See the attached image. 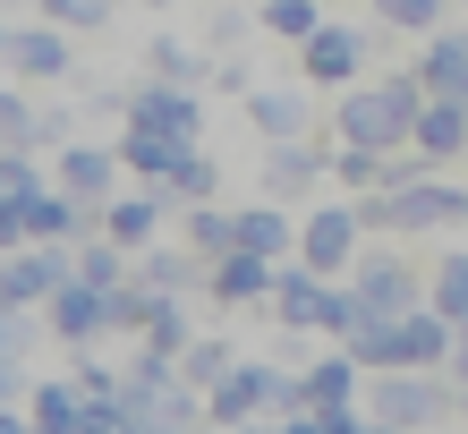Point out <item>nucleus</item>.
<instances>
[{
	"label": "nucleus",
	"instance_id": "nucleus-1",
	"mask_svg": "<svg viewBox=\"0 0 468 434\" xmlns=\"http://www.w3.org/2000/svg\"><path fill=\"white\" fill-rule=\"evenodd\" d=\"M418 102H426V94H418V77H409V69L357 77V86H341V111H333L324 137H333V145H375V153H392V145H409Z\"/></svg>",
	"mask_w": 468,
	"mask_h": 434
},
{
	"label": "nucleus",
	"instance_id": "nucleus-2",
	"mask_svg": "<svg viewBox=\"0 0 468 434\" xmlns=\"http://www.w3.org/2000/svg\"><path fill=\"white\" fill-rule=\"evenodd\" d=\"M357 409L375 426H400V434H452V375L443 366H383L357 384Z\"/></svg>",
	"mask_w": 468,
	"mask_h": 434
},
{
	"label": "nucleus",
	"instance_id": "nucleus-3",
	"mask_svg": "<svg viewBox=\"0 0 468 434\" xmlns=\"http://www.w3.org/2000/svg\"><path fill=\"white\" fill-rule=\"evenodd\" d=\"M383 238H468V187L452 171H418L409 187H383Z\"/></svg>",
	"mask_w": 468,
	"mask_h": 434
},
{
	"label": "nucleus",
	"instance_id": "nucleus-4",
	"mask_svg": "<svg viewBox=\"0 0 468 434\" xmlns=\"http://www.w3.org/2000/svg\"><path fill=\"white\" fill-rule=\"evenodd\" d=\"M197 409H205V426L222 434V426H239V418H282L290 409V366H272V358H230V375H213V384L197 392Z\"/></svg>",
	"mask_w": 468,
	"mask_h": 434
},
{
	"label": "nucleus",
	"instance_id": "nucleus-5",
	"mask_svg": "<svg viewBox=\"0 0 468 434\" xmlns=\"http://www.w3.org/2000/svg\"><path fill=\"white\" fill-rule=\"evenodd\" d=\"M349 298L367 315H409V307H426V264H409L400 256V238H367V248L349 256Z\"/></svg>",
	"mask_w": 468,
	"mask_h": 434
},
{
	"label": "nucleus",
	"instance_id": "nucleus-6",
	"mask_svg": "<svg viewBox=\"0 0 468 434\" xmlns=\"http://www.w3.org/2000/svg\"><path fill=\"white\" fill-rule=\"evenodd\" d=\"M357 248H367V238H357V222H349V205H341V196H315V205H298L290 264H307L315 281H341Z\"/></svg>",
	"mask_w": 468,
	"mask_h": 434
},
{
	"label": "nucleus",
	"instance_id": "nucleus-7",
	"mask_svg": "<svg viewBox=\"0 0 468 434\" xmlns=\"http://www.w3.org/2000/svg\"><path fill=\"white\" fill-rule=\"evenodd\" d=\"M333 171V137L324 128H307V137H282V145H264V171H256V196H272V205H307V196H324V179Z\"/></svg>",
	"mask_w": 468,
	"mask_h": 434
},
{
	"label": "nucleus",
	"instance_id": "nucleus-8",
	"mask_svg": "<svg viewBox=\"0 0 468 434\" xmlns=\"http://www.w3.org/2000/svg\"><path fill=\"white\" fill-rule=\"evenodd\" d=\"M367 60H375V26H341V17H324L315 35L298 43V69H307V86H324V94L357 86V77H367Z\"/></svg>",
	"mask_w": 468,
	"mask_h": 434
},
{
	"label": "nucleus",
	"instance_id": "nucleus-9",
	"mask_svg": "<svg viewBox=\"0 0 468 434\" xmlns=\"http://www.w3.org/2000/svg\"><path fill=\"white\" fill-rule=\"evenodd\" d=\"M43 179L60 187V196H77V205H102V196H120V153H112V137H69L60 153H43Z\"/></svg>",
	"mask_w": 468,
	"mask_h": 434
},
{
	"label": "nucleus",
	"instance_id": "nucleus-10",
	"mask_svg": "<svg viewBox=\"0 0 468 434\" xmlns=\"http://www.w3.org/2000/svg\"><path fill=\"white\" fill-rule=\"evenodd\" d=\"M60 281H69V248H51V238H17L0 256V307H17V315H35Z\"/></svg>",
	"mask_w": 468,
	"mask_h": 434
},
{
	"label": "nucleus",
	"instance_id": "nucleus-11",
	"mask_svg": "<svg viewBox=\"0 0 468 434\" xmlns=\"http://www.w3.org/2000/svg\"><path fill=\"white\" fill-rule=\"evenodd\" d=\"M35 323H43V341H60V349H102L112 341V307H102V290H86V281H60L35 307Z\"/></svg>",
	"mask_w": 468,
	"mask_h": 434
},
{
	"label": "nucleus",
	"instance_id": "nucleus-12",
	"mask_svg": "<svg viewBox=\"0 0 468 434\" xmlns=\"http://www.w3.org/2000/svg\"><path fill=\"white\" fill-rule=\"evenodd\" d=\"M77 35H60V26H9V43H0V77L9 86H60V77L77 69Z\"/></svg>",
	"mask_w": 468,
	"mask_h": 434
},
{
	"label": "nucleus",
	"instance_id": "nucleus-13",
	"mask_svg": "<svg viewBox=\"0 0 468 434\" xmlns=\"http://www.w3.org/2000/svg\"><path fill=\"white\" fill-rule=\"evenodd\" d=\"M357 384H367V375L349 366V349L315 341L307 358L290 366V409H357Z\"/></svg>",
	"mask_w": 468,
	"mask_h": 434
},
{
	"label": "nucleus",
	"instance_id": "nucleus-14",
	"mask_svg": "<svg viewBox=\"0 0 468 434\" xmlns=\"http://www.w3.org/2000/svg\"><path fill=\"white\" fill-rule=\"evenodd\" d=\"M128 128H154V137H171V145H205V102L197 94H179V86H128Z\"/></svg>",
	"mask_w": 468,
	"mask_h": 434
},
{
	"label": "nucleus",
	"instance_id": "nucleus-15",
	"mask_svg": "<svg viewBox=\"0 0 468 434\" xmlns=\"http://www.w3.org/2000/svg\"><path fill=\"white\" fill-rule=\"evenodd\" d=\"M94 230L112 238L120 256H136V248H154V238L171 230V205H162L154 187H120V196H102V205H94Z\"/></svg>",
	"mask_w": 468,
	"mask_h": 434
},
{
	"label": "nucleus",
	"instance_id": "nucleus-16",
	"mask_svg": "<svg viewBox=\"0 0 468 434\" xmlns=\"http://www.w3.org/2000/svg\"><path fill=\"white\" fill-rule=\"evenodd\" d=\"M426 51L409 60V77H418V94H434V102H468V26H434V35H418Z\"/></svg>",
	"mask_w": 468,
	"mask_h": 434
},
{
	"label": "nucleus",
	"instance_id": "nucleus-17",
	"mask_svg": "<svg viewBox=\"0 0 468 434\" xmlns=\"http://www.w3.org/2000/svg\"><path fill=\"white\" fill-rule=\"evenodd\" d=\"M128 281L136 290H154V298H205V256H187L171 230L154 238V248H136L128 256Z\"/></svg>",
	"mask_w": 468,
	"mask_h": 434
},
{
	"label": "nucleus",
	"instance_id": "nucleus-18",
	"mask_svg": "<svg viewBox=\"0 0 468 434\" xmlns=\"http://www.w3.org/2000/svg\"><path fill=\"white\" fill-rule=\"evenodd\" d=\"M409 153L426 162V171H452L468 153V102H418V120H409Z\"/></svg>",
	"mask_w": 468,
	"mask_h": 434
},
{
	"label": "nucleus",
	"instance_id": "nucleus-19",
	"mask_svg": "<svg viewBox=\"0 0 468 434\" xmlns=\"http://www.w3.org/2000/svg\"><path fill=\"white\" fill-rule=\"evenodd\" d=\"M290 230H298V213H290V205H272V196H247V205H230V248H239V256L282 264V256H290Z\"/></svg>",
	"mask_w": 468,
	"mask_h": 434
},
{
	"label": "nucleus",
	"instance_id": "nucleus-20",
	"mask_svg": "<svg viewBox=\"0 0 468 434\" xmlns=\"http://www.w3.org/2000/svg\"><path fill=\"white\" fill-rule=\"evenodd\" d=\"M239 102H247V128H256L264 145L307 137V128H315V102H307V86H247Z\"/></svg>",
	"mask_w": 468,
	"mask_h": 434
},
{
	"label": "nucleus",
	"instance_id": "nucleus-21",
	"mask_svg": "<svg viewBox=\"0 0 468 434\" xmlns=\"http://www.w3.org/2000/svg\"><path fill=\"white\" fill-rule=\"evenodd\" d=\"M264 290H272V264L264 256H213L205 264V298H213V307H222V315H247V307H264Z\"/></svg>",
	"mask_w": 468,
	"mask_h": 434
},
{
	"label": "nucleus",
	"instance_id": "nucleus-22",
	"mask_svg": "<svg viewBox=\"0 0 468 434\" xmlns=\"http://www.w3.org/2000/svg\"><path fill=\"white\" fill-rule=\"evenodd\" d=\"M17 409H26L35 434H77V426H86V392H77L69 375H26V400H17Z\"/></svg>",
	"mask_w": 468,
	"mask_h": 434
},
{
	"label": "nucleus",
	"instance_id": "nucleus-23",
	"mask_svg": "<svg viewBox=\"0 0 468 434\" xmlns=\"http://www.w3.org/2000/svg\"><path fill=\"white\" fill-rule=\"evenodd\" d=\"M426 307L443 323H468V238H434V256H426Z\"/></svg>",
	"mask_w": 468,
	"mask_h": 434
},
{
	"label": "nucleus",
	"instance_id": "nucleus-24",
	"mask_svg": "<svg viewBox=\"0 0 468 434\" xmlns=\"http://www.w3.org/2000/svg\"><path fill=\"white\" fill-rule=\"evenodd\" d=\"M26 238H51V248H77V238L94 230V205H77V196H60V187L43 179V196H26Z\"/></svg>",
	"mask_w": 468,
	"mask_h": 434
},
{
	"label": "nucleus",
	"instance_id": "nucleus-25",
	"mask_svg": "<svg viewBox=\"0 0 468 434\" xmlns=\"http://www.w3.org/2000/svg\"><path fill=\"white\" fill-rule=\"evenodd\" d=\"M383 341H392V366H443L452 323L434 307H409V315H383Z\"/></svg>",
	"mask_w": 468,
	"mask_h": 434
},
{
	"label": "nucleus",
	"instance_id": "nucleus-26",
	"mask_svg": "<svg viewBox=\"0 0 468 434\" xmlns=\"http://www.w3.org/2000/svg\"><path fill=\"white\" fill-rule=\"evenodd\" d=\"M154 196L171 205V213H179V205H205V196H222V162H213L205 145H187V153L171 162V171H162V187H154Z\"/></svg>",
	"mask_w": 468,
	"mask_h": 434
},
{
	"label": "nucleus",
	"instance_id": "nucleus-27",
	"mask_svg": "<svg viewBox=\"0 0 468 434\" xmlns=\"http://www.w3.org/2000/svg\"><path fill=\"white\" fill-rule=\"evenodd\" d=\"M230 358H239V333H205V323H197V333L179 341V358H171V366H179V384H187V392H205L213 375H230Z\"/></svg>",
	"mask_w": 468,
	"mask_h": 434
},
{
	"label": "nucleus",
	"instance_id": "nucleus-28",
	"mask_svg": "<svg viewBox=\"0 0 468 434\" xmlns=\"http://www.w3.org/2000/svg\"><path fill=\"white\" fill-rule=\"evenodd\" d=\"M171 222H179V248H187V256H205V264H213V256H230V205H222V196L179 205Z\"/></svg>",
	"mask_w": 468,
	"mask_h": 434
},
{
	"label": "nucleus",
	"instance_id": "nucleus-29",
	"mask_svg": "<svg viewBox=\"0 0 468 434\" xmlns=\"http://www.w3.org/2000/svg\"><path fill=\"white\" fill-rule=\"evenodd\" d=\"M205 51H187L179 35H154V51H145V77L154 86H179V94H205Z\"/></svg>",
	"mask_w": 468,
	"mask_h": 434
},
{
	"label": "nucleus",
	"instance_id": "nucleus-30",
	"mask_svg": "<svg viewBox=\"0 0 468 434\" xmlns=\"http://www.w3.org/2000/svg\"><path fill=\"white\" fill-rule=\"evenodd\" d=\"M197 333V315H187V298H154L145 323H136V349H162V358H179V341Z\"/></svg>",
	"mask_w": 468,
	"mask_h": 434
},
{
	"label": "nucleus",
	"instance_id": "nucleus-31",
	"mask_svg": "<svg viewBox=\"0 0 468 434\" xmlns=\"http://www.w3.org/2000/svg\"><path fill=\"white\" fill-rule=\"evenodd\" d=\"M256 26L282 35V43H307L315 26H324V0H256Z\"/></svg>",
	"mask_w": 468,
	"mask_h": 434
},
{
	"label": "nucleus",
	"instance_id": "nucleus-32",
	"mask_svg": "<svg viewBox=\"0 0 468 434\" xmlns=\"http://www.w3.org/2000/svg\"><path fill=\"white\" fill-rule=\"evenodd\" d=\"M452 17V0H375V26L383 35H434Z\"/></svg>",
	"mask_w": 468,
	"mask_h": 434
},
{
	"label": "nucleus",
	"instance_id": "nucleus-33",
	"mask_svg": "<svg viewBox=\"0 0 468 434\" xmlns=\"http://www.w3.org/2000/svg\"><path fill=\"white\" fill-rule=\"evenodd\" d=\"M35 341H43V323H35V315L0 307V375H35Z\"/></svg>",
	"mask_w": 468,
	"mask_h": 434
},
{
	"label": "nucleus",
	"instance_id": "nucleus-34",
	"mask_svg": "<svg viewBox=\"0 0 468 434\" xmlns=\"http://www.w3.org/2000/svg\"><path fill=\"white\" fill-rule=\"evenodd\" d=\"M69 358H77L69 384L86 392V400H112V392H120V358H112V349H69Z\"/></svg>",
	"mask_w": 468,
	"mask_h": 434
},
{
	"label": "nucleus",
	"instance_id": "nucleus-35",
	"mask_svg": "<svg viewBox=\"0 0 468 434\" xmlns=\"http://www.w3.org/2000/svg\"><path fill=\"white\" fill-rule=\"evenodd\" d=\"M120 0H43V26H60V35H94V26H112Z\"/></svg>",
	"mask_w": 468,
	"mask_h": 434
},
{
	"label": "nucleus",
	"instance_id": "nucleus-36",
	"mask_svg": "<svg viewBox=\"0 0 468 434\" xmlns=\"http://www.w3.org/2000/svg\"><path fill=\"white\" fill-rule=\"evenodd\" d=\"M357 323H367V307L349 298V281H333V290H324V323H315V341H333V349H341Z\"/></svg>",
	"mask_w": 468,
	"mask_h": 434
},
{
	"label": "nucleus",
	"instance_id": "nucleus-37",
	"mask_svg": "<svg viewBox=\"0 0 468 434\" xmlns=\"http://www.w3.org/2000/svg\"><path fill=\"white\" fill-rule=\"evenodd\" d=\"M26 120H35L26 86H9V77H0V153H35V145H26Z\"/></svg>",
	"mask_w": 468,
	"mask_h": 434
},
{
	"label": "nucleus",
	"instance_id": "nucleus-38",
	"mask_svg": "<svg viewBox=\"0 0 468 434\" xmlns=\"http://www.w3.org/2000/svg\"><path fill=\"white\" fill-rule=\"evenodd\" d=\"M443 375H452V384H468V323H452V341H443Z\"/></svg>",
	"mask_w": 468,
	"mask_h": 434
},
{
	"label": "nucleus",
	"instance_id": "nucleus-39",
	"mask_svg": "<svg viewBox=\"0 0 468 434\" xmlns=\"http://www.w3.org/2000/svg\"><path fill=\"white\" fill-rule=\"evenodd\" d=\"M205 77H213V86H222V94H247V86H256V77H247V60H213Z\"/></svg>",
	"mask_w": 468,
	"mask_h": 434
},
{
	"label": "nucleus",
	"instance_id": "nucleus-40",
	"mask_svg": "<svg viewBox=\"0 0 468 434\" xmlns=\"http://www.w3.org/2000/svg\"><path fill=\"white\" fill-rule=\"evenodd\" d=\"M17 238H26V222H17V205H0V256H9Z\"/></svg>",
	"mask_w": 468,
	"mask_h": 434
},
{
	"label": "nucleus",
	"instance_id": "nucleus-41",
	"mask_svg": "<svg viewBox=\"0 0 468 434\" xmlns=\"http://www.w3.org/2000/svg\"><path fill=\"white\" fill-rule=\"evenodd\" d=\"M222 434H282V418H239V426H222Z\"/></svg>",
	"mask_w": 468,
	"mask_h": 434
},
{
	"label": "nucleus",
	"instance_id": "nucleus-42",
	"mask_svg": "<svg viewBox=\"0 0 468 434\" xmlns=\"http://www.w3.org/2000/svg\"><path fill=\"white\" fill-rule=\"evenodd\" d=\"M0 434H35V426H26V409H0Z\"/></svg>",
	"mask_w": 468,
	"mask_h": 434
},
{
	"label": "nucleus",
	"instance_id": "nucleus-43",
	"mask_svg": "<svg viewBox=\"0 0 468 434\" xmlns=\"http://www.w3.org/2000/svg\"><path fill=\"white\" fill-rule=\"evenodd\" d=\"M367 434H400V426H375V418H367Z\"/></svg>",
	"mask_w": 468,
	"mask_h": 434
},
{
	"label": "nucleus",
	"instance_id": "nucleus-44",
	"mask_svg": "<svg viewBox=\"0 0 468 434\" xmlns=\"http://www.w3.org/2000/svg\"><path fill=\"white\" fill-rule=\"evenodd\" d=\"M179 434H213V426H205V418H197V426H179Z\"/></svg>",
	"mask_w": 468,
	"mask_h": 434
},
{
	"label": "nucleus",
	"instance_id": "nucleus-45",
	"mask_svg": "<svg viewBox=\"0 0 468 434\" xmlns=\"http://www.w3.org/2000/svg\"><path fill=\"white\" fill-rule=\"evenodd\" d=\"M0 43H9V17H0Z\"/></svg>",
	"mask_w": 468,
	"mask_h": 434
},
{
	"label": "nucleus",
	"instance_id": "nucleus-46",
	"mask_svg": "<svg viewBox=\"0 0 468 434\" xmlns=\"http://www.w3.org/2000/svg\"><path fill=\"white\" fill-rule=\"evenodd\" d=\"M145 9H171V0H145Z\"/></svg>",
	"mask_w": 468,
	"mask_h": 434
},
{
	"label": "nucleus",
	"instance_id": "nucleus-47",
	"mask_svg": "<svg viewBox=\"0 0 468 434\" xmlns=\"http://www.w3.org/2000/svg\"><path fill=\"white\" fill-rule=\"evenodd\" d=\"M460 26H468V0H460Z\"/></svg>",
	"mask_w": 468,
	"mask_h": 434
}]
</instances>
